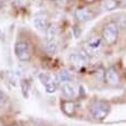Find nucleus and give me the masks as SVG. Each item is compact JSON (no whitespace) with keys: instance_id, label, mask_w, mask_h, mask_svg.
<instances>
[{"instance_id":"f257e3e1","label":"nucleus","mask_w":126,"mask_h":126,"mask_svg":"<svg viewBox=\"0 0 126 126\" xmlns=\"http://www.w3.org/2000/svg\"><path fill=\"white\" fill-rule=\"evenodd\" d=\"M101 37H102L103 41L107 45L113 46L118 41V37H119V27H118V24L115 21L107 22L102 28Z\"/></svg>"},{"instance_id":"f03ea898","label":"nucleus","mask_w":126,"mask_h":126,"mask_svg":"<svg viewBox=\"0 0 126 126\" xmlns=\"http://www.w3.org/2000/svg\"><path fill=\"white\" fill-rule=\"evenodd\" d=\"M14 53L15 56L21 61V62H28L31 57V46L30 43L25 39H18L15 43L14 46Z\"/></svg>"},{"instance_id":"7ed1b4c3","label":"nucleus","mask_w":126,"mask_h":126,"mask_svg":"<svg viewBox=\"0 0 126 126\" xmlns=\"http://www.w3.org/2000/svg\"><path fill=\"white\" fill-rule=\"evenodd\" d=\"M104 46V41H103L102 37L100 36H93L86 40V43L84 45V52L87 54V56H93L99 54L103 49Z\"/></svg>"},{"instance_id":"20e7f679","label":"nucleus","mask_w":126,"mask_h":126,"mask_svg":"<svg viewBox=\"0 0 126 126\" xmlns=\"http://www.w3.org/2000/svg\"><path fill=\"white\" fill-rule=\"evenodd\" d=\"M110 112V106L103 101H96L90 108V113L92 118L95 120H102L107 118Z\"/></svg>"},{"instance_id":"39448f33","label":"nucleus","mask_w":126,"mask_h":126,"mask_svg":"<svg viewBox=\"0 0 126 126\" xmlns=\"http://www.w3.org/2000/svg\"><path fill=\"white\" fill-rule=\"evenodd\" d=\"M38 79L43 84V86L45 87V91L47 93H55L57 88H59V84L60 83L56 80V78H54L48 72H39L38 73Z\"/></svg>"},{"instance_id":"423d86ee","label":"nucleus","mask_w":126,"mask_h":126,"mask_svg":"<svg viewBox=\"0 0 126 126\" xmlns=\"http://www.w3.org/2000/svg\"><path fill=\"white\" fill-rule=\"evenodd\" d=\"M104 80L110 86H118L122 81L119 72L115 66H109L107 69V71L104 72Z\"/></svg>"},{"instance_id":"0eeeda50","label":"nucleus","mask_w":126,"mask_h":126,"mask_svg":"<svg viewBox=\"0 0 126 126\" xmlns=\"http://www.w3.org/2000/svg\"><path fill=\"white\" fill-rule=\"evenodd\" d=\"M90 60V57L87 56V54L85 52L83 53H77V52H73L69 55V62L71 63V65L75 66V68H83L87 64Z\"/></svg>"},{"instance_id":"6e6552de","label":"nucleus","mask_w":126,"mask_h":126,"mask_svg":"<svg viewBox=\"0 0 126 126\" xmlns=\"http://www.w3.org/2000/svg\"><path fill=\"white\" fill-rule=\"evenodd\" d=\"M94 16V13L93 10L90 9V8H86V7H80V8H77L75 10V17H76V20L80 23H85L87 21L92 20Z\"/></svg>"},{"instance_id":"1a4fd4ad","label":"nucleus","mask_w":126,"mask_h":126,"mask_svg":"<svg viewBox=\"0 0 126 126\" xmlns=\"http://www.w3.org/2000/svg\"><path fill=\"white\" fill-rule=\"evenodd\" d=\"M33 25L37 30L44 31L47 29V27L49 25V21H48V16L44 13H38L33 17Z\"/></svg>"},{"instance_id":"9d476101","label":"nucleus","mask_w":126,"mask_h":126,"mask_svg":"<svg viewBox=\"0 0 126 126\" xmlns=\"http://www.w3.org/2000/svg\"><path fill=\"white\" fill-rule=\"evenodd\" d=\"M61 92H62V95H64L66 99H75L77 96V94H78L77 86L72 81L63 83L61 85Z\"/></svg>"},{"instance_id":"9b49d317","label":"nucleus","mask_w":126,"mask_h":126,"mask_svg":"<svg viewBox=\"0 0 126 126\" xmlns=\"http://www.w3.org/2000/svg\"><path fill=\"white\" fill-rule=\"evenodd\" d=\"M62 111L65 113L66 116H73L77 111V104L75 101L66 100L62 102Z\"/></svg>"},{"instance_id":"f8f14e48","label":"nucleus","mask_w":126,"mask_h":126,"mask_svg":"<svg viewBox=\"0 0 126 126\" xmlns=\"http://www.w3.org/2000/svg\"><path fill=\"white\" fill-rule=\"evenodd\" d=\"M44 49L46 50L48 54L50 55H55L59 52V45H57L56 39H52V40H46L44 41Z\"/></svg>"},{"instance_id":"ddd939ff","label":"nucleus","mask_w":126,"mask_h":126,"mask_svg":"<svg viewBox=\"0 0 126 126\" xmlns=\"http://www.w3.org/2000/svg\"><path fill=\"white\" fill-rule=\"evenodd\" d=\"M100 8L102 12H112L118 7V0H102L100 3Z\"/></svg>"},{"instance_id":"4468645a","label":"nucleus","mask_w":126,"mask_h":126,"mask_svg":"<svg viewBox=\"0 0 126 126\" xmlns=\"http://www.w3.org/2000/svg\"><path fill=\"white\" fill-rule=\"evenodd\" d=\"M55 78H56V80L59 81V83L63 84V83H69V81H72L73 76H72V73L70 72L69 70L62 69V70H60V71L57 72V75H56Z\"/></svg>"},{"instance_id":"2eb2a0df","label":"nucleus","mask_w":126,"mask_h":126,"mask_svg":"<svg viewBox=\"0 0 126 126\" xmlns=\"http://www.w3.org/2000/svg\"><path fill=\"white\" fill-rule=\"evenodd\" d=\"M59 34V27L56 24H49L47 29L45 30V39L46 40H52L55 39Z\"/></svg>"},{"instance_id":"dca6fc26","label":"nucleus","mask_w":126,"mask_h":126,"mask_svg":"<svg viewBox=\"0 0 126 126\" xmlns=\"http://www.w3.org/2000/svg\"><path fill=\"white\" fill-rule=\"evenodd\" d=\"M6 103H7V96L2 91L0 90V109H2L3 107L6 106Z\"/></svg>"},{"instance_id":"f3484780","label":"nucleus","mask_w":126,"mask_h":126,"mask_svg":"<svg viewBox=\"0 0 126 126\" xmlns=\"http://www.w3.org/2000/svg\"><path fill=\"white\" fill-rule=\"evenodd\" d=\"M118 7L119 8H126V0H118Z\"/></svg>"},{"instance_id":"a211bd4d","label":"nucleus","mask_w":126,"mask_h":126,"mask_svg":"<svg viewBox=\"0 0 126 126\" xmlns=\"http://www.w3.org/2000/svg\"><path fill=\"white\" fill-rule=\"evenodd\" d=\"M84 1L87 3H93V2H95V1H97V0H84Z\"/></svg>"},{"instance_id":"6ab92c4d","label":"nucleus","mask_w":126,"mask_h":126,"mask_svg":"<svg viewBox=\"0 0 126 126\" xmlns=\"http://www.w3.org/2000/svg\"><path fill=\"white\" fill-rule=\"evenodd\" d=\"M7 0H0V3H3V2H6Z\"/></svg>"},{"instance_id":"aec40b11","label":"nucleus","mask_w":126,"mask_h":126,"mask_svg":"<svg viewBox=\"0 0 126 126\" xmlns=\"http://www.w3.org/2000/svg\"><path fill=\"white\" fill-rule=\"evenodd\" d=\"M125 18H126V17H125Z\"/></svg>"}]
</instances>
